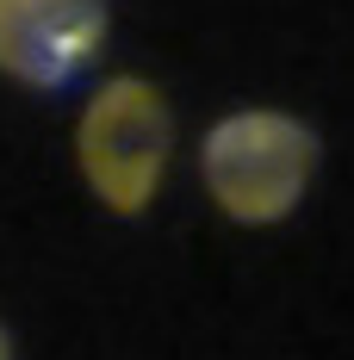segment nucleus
<instances>
[{"label":"nucleus","instance_id":"obj_1","mask_svg":"<svg viewBox=\"0 0 354 360\" xmlns=\"http://www.w3.org/2000/svg\"><path fill=\"white\" fill-rule=\"evenodd\" d=\"M317 168V131L292 112L243 106L224 112L206 143H199V174L217 212L236 224H280L298 212L305 186Z\"/></svg>","mask_w":354,"mask_h":360},{"label":"nucleus","instance_id":"obj_2","mask_svg":"<svg viewBox=\"0 0 354 360\" xmlns=\"http://www.w3.org/2000/svg\"><path fill=\"white\" fill-rule=\"evenodd\" d=\"M175 155V106L149 75H112L94 87L75 124V162L87 186L118 217H137L156 205L162 174Z\"/></svg>","mask_w":354,"mask_h":360},{"label":"nucleus","instance_id":"obj_3","mask_svg":"<svg viewBox=\"0 0 354 360\" xmlns=\"http://www.w3.org/2000/svg\"><path fill=\"white\" fill-rule=\"evenodd\" d=\"M106 50V0H0V75L56 94Z\"/></svg>","mask_w":354,"mask_h":360},{"label":"nucleus","instance_id":"obj_4","mask_svg":"<svg viewBox=\"0 0 354 360\" xmlns=\"http://www.w3.org/2000/svg\"><path fill=\"white\" fill-rule=\"evenodd\" d=\"M0 360H13V335H6V323H0Z\"/></svg>","mask_w":354,"mask_h":360}]
</instances>
